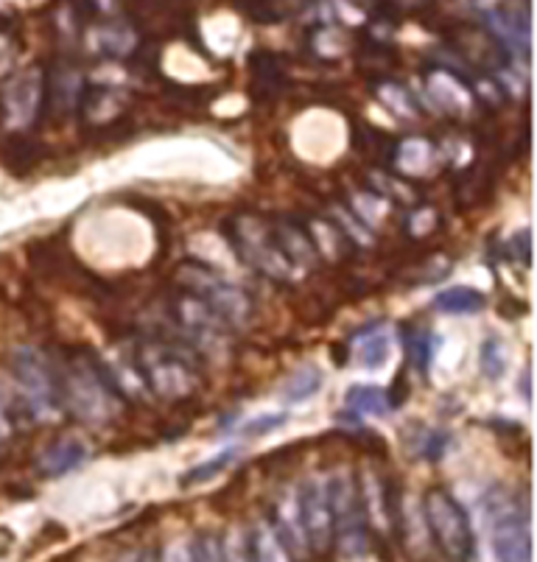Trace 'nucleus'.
<instances>
[{
    "instance_id": "1",
    "label": "nucleus",
    "mask_w": 537,
    "mask_h": 562,
    "mask_svg": "<svg viewBox=\"0 0 537 562\" xmlns=\"http://www.w3.org/2000/svg\"><path fill=\"white\" fill-rule=\"evenodd\" d=\"M63 408L87 426H104L115 417V383L104 367L87 359H76L65 367L59 378Z\"/></svg>"
},
{
    "instance_id": "2",
    "label": "nucleus",
    "mask_w": 537,
    "mask_h": 562,
    "mask_svg": "<svg viewBox=\"0 0 537 562\" xmlns=\"http://www.w3.org/2000/svg\"><path fill=\"white\" fill-rule=\"evenodd\" d=\"M132 367L143 386L163 401H182V397L193 395L199 386L193 361H188L177 347L166 345V341H143L141 347H135Z\"/></svg>"
},
{
    "instance_id": "3",
    "label": "nucleus",
    "mask_w": 537,
    "mask_h": 562,
    "mask_svg": "<svg viewBox=\"0 0 537 562\" xmlns=\"http://www.w3.org/2000/svg\"><path fill=\"white\" fill-rule=\"evenodd\" d=\"M224 235H227L233 252L249 269H255V272L269 280H278V283L291 280L294 266L289 263L286 252L280 249L278 235H275L272 224L266 222V218L255 216V213H242V216L230 218L224 224Z\"/></svg>"
},
{
    "instance_id": "4",
    "label": "nucleus",
    "mask_w": 537,
    "mask_h": 562,
    "mask_svg": "<svg viewBox=\"0 0 537 562\" xmlns=\"http://www.w3.org/2000/svg\"><path fill=\"white\" fill-rule=\"evenodd\" d=\"M428 538L451 562L476 560V535L465 507L448 490H428L421 501Z\"/></svg>"
},
{
    "instance_id": "5",
    "label": "nucleus",
    "mask_w": 537,
    "mask_h": 562,
    "mask_svg": "<svg viewBox=\"0 0 537 562\" xmlns=\"http://www.w3.org/2000/svg\"><path fill=\"white\" fill-rule=\"evenodd\" d=\"M327 504H331V518H334V543L342 557L356 560L370 551V535H367V515L361 504V490L358 479L347 470H339L336 476L325 482Z\"/></svg>"
},
{
    "instance_id": "6",
    "label": "nucleus",
    "mask_w": 537,
    "mask_h": 562,
    "mask_svg": "<svg viewBox=\"0 0 537 562\" xmlns=\"http://www.w3.org/2000/svg\"><path fill=\"white\" fill-rule=\"evenodd\" d=\"M12 372L25 406L37 420H54L63 414L59 375L37 347H18L12 356Z\"/></svg>"
},
{
    "instance_id": "7",
    "label": "nucleus",
    "mask_w": 537,
    "mask_h": 562,
    "mask_svg": "<svg viewBox=\"0 0 537 562\" xmlns=\"http://www.w3.org/2000/svg\"><path fill=\"white\" fill-rule=\"evenodd\" d=\"M179 283H182V291H191L202 303L211 305L213 314L222 316L230 330L247 325L249 316H253V297L247 291L242 285L219 278L213 269H204L199 263L182 266L179 269Z\"/></svg>"
},
{
    "instance_id": "8",
    "label": "nucleus",
    "mask_w": 537,
    "mask_h": 562,
    "mask_svg": "<svg viewBox=\"0 0 537 562\" xmlns=\"http://www.w3.org/2000/svg\"><path fill=\"white\" fill-rule=\"evenodd\" d=\"M490 546L499 562H532V529L526 509L510 495H490Z\"/></svg>"
},
{
    "instance_id": "9",
    "label": "nucleus",
    "mask_w": 537,
    "mask_h": 562,
    "mask_svg": "<svg viewBox=\"0 0 537 562\" xmlns=\"http://www.w3.org/2000/svg\"><path fill=\"white\" fill-rule=\"evenodd\" d=\"M45 110V74L29 68L0 87V121L9 130H29Z\"/></svg>"
},
{
    "instance_id": "10",
    "label": "nucleus",
    "mask_w": 537,
    "mask_h": 562,
    "mask_svg": "<svg viewBox=\"0 0 537 562\" xmlns=\"http://www.w3.org/2000/svg\"><path fill=\"white\" fill-rule=\"evenodd\" d=\"M297 509H300V524H303L309 551L325 554L334 543V518H331V504H327L322 479H309L303 484V490L297 493Z\"/></svg>"
},
{
    "instance_id": "11",
    "label": "nucleus",
    "mask_w": 537,
    "mask_h": 562,
    "mask_svg": "<svg viewBox=\"0 0 537 562\" xmlns=\"http://www.w3.org/2000/svg\"><path fill=\"white\" fill-rule=\"evenodd\" d=\"M171 314L177 319V325L182 328V334L188 339L199 341L204 347L222 345L224 336H227V325H224L222 316L213 314V308L208 303L191 294V291H179L171 303Z\"/></svg>"
},
{
    "instance_id": "12",
    "label": "nucleus",
    "mask_w": 537,
    "mask_h": 562,
    "mask_svg": "<svg viewBox=\"0 0 537 562\" xmlns=\"http://www.w3.org/2000/svg\"><path fill=\"white\" fill-rule=\"evenodd\" d=\"M428 99L434 101V106L454 117L468 115V110L473 106V90L470 85H465L454 70L448 68H434L428 70L426 79Z\"/></svg>"
},
{
    "instance_id": "13",
    "label": "nucleus",
    "mask_w": 537,
    "mask_h": 562,
    "mask_svg": "<svg viewBox=\"0 0 537 562\" xmlns=\"http://www.w3.org/2000/svg\"><path fill=\"white\" fill-rule=\"evenodd\" d=\"M451 43L462 50L465 59L476 68L495 70L506 63V50L484 29H476V25H459L457 32L451 34Z\"/></svg>"
},
{
    "instance_id": "14",
    "label": "nucleus",
    "mask_w": 537,
    "mask_h": 562,
    "mask_svg": "<svg viewBox=\"0 0 537 562\" xmlns=\"http://www.w3.org/2000/svg\"><path fill=\"white\" fill-rule=\"evenodd\" d=\"M490 37L504 50H521L529 54V12L524 7L495 9L488 18Z\"/></svg>"
},
{
    "instance_id": "15",
    "label": "nucleus",
    "mask_w": 537,
    "mask_h": 562,
    "mask_svg": "<svg viewBox=\"0 0 537 562\" xmlns=\"http://www.w3.org/2000/svg\"><path fill=\"white\" fill-rule=\"evenodd\" d=\"M126 104H130V99H126L124 90H118V87H110V85H90L85 87V95H81V115L87 117V124L93 126H104V124H112L115 117L124 115Z\"/></svg>"
},
{
    "instance_id": "16",
    "label": "nucleus",
    "mask_w": 537,
    "mask_h": 562,
    "mask_svg": "<svg viewBox=\"0 0 537 562\" xmlns=\"http://www.w3.org/2000/svg\"><path fill=\"white\" fill-rule=\"evenodd\" d=\"M81 95H85V81L76 68L63 65L45 74V106H51L56 115L76 110L81 104Z\"/></svg>"
},
{
    "instance_id": "17",
    "label": "nucleus",
    "mask_w": 537,
    "mask_h": 562,
    "mask_svg": "<svg viewBox=\"0 0 537 562\" xmlns=\"http://www.w3.org/2000/svg\"><path fill=\"white\" fill-rule=\"evenodd\" d=\"M90 448H87L85 439L79 437H59L56 442H51L37 459V468L43 476L59 479L65 473H74L81 462L87 459Z\"/></svg>"
},
{
    "instance_id": "18",
    "label": "nucleus",
    "mask_w": 537,
    "mask_h": 562,
    "mask_svg": "<svg viewBox=\"0 0 537 562\" xmlns=\"http://www.w3.org/2000/svg\"><path fill=\"white\" fill-rule=\"evenodd\" d=\"M390 160H395V168L401 171L403 180H417L426 177L437 166V149L426 137H406L392 149Z\"/></svg>"
},
{
    "instance_id": "19",
    "label": "nucleus",
    "mask_w": 537,
    "mask_h": 562,
    "mask_svg": "<svg viewBox=\"0 0 537 562\" xmlns=\"http://www.w3.org/2000/svg\"><path fill=\"white\" fill-rule=\"evenodd\" d=\"M272 229L275 235H278L280 249H283L286 258H289V263L294 266V269H305V266H314L316 260H320L305 227H297V224L291 222H278L272 224Z\"/></svg>"
},
{
    "instance_id": "20",
    "label": "nucleus",
    "mask_w": 537,
    "mask_h": 562,
    "mask_svg": "<svg viewBox=\"0 0 537 562\" xmlns=\"http://www.w3.org/2000/svg\"><path fill=\"white\" fill-rule=\"evenodd\" d=\"M249 546H253L255 562H297L294 554L289 551V546L280 540V535L275 531L272 524L260 520L253 531H249Z\"/></svg>"
},
{
    "instance_id": "21",
    "label": "nucleus",
    "mask_w": 537,
    "mask_h": 562,
    "mask_svg": "<svg viewBox=\"0 0 537 562\" xmlns=\"http://www.w3.org/2000/svg\"><path fill=\"white\" fill-rule=\"evenodd\" d=\"M484 305H488V297L470 285H451V289L434 294V308L445 311V314H479L484 311Z\"/></svg>"
},
{
    "instance_id": "22",
    "label": "nucleus",
    "mask_w": 537,
    "mask_h": 562,
    "mask_svg": "<svg viewBox=\"0 0 537 562\" xmlns=\"http://www.w3.org/2000/svg\"><path fill=\"white\" fill-rule=\"evenodd\" d=\"M345 406L353 414H361V417H383V414L392 412L387 390L370 386V383H356V386H350L345 395Z\"/></svg>"
},
{
    "instance_id": "23",
    "label": "nucleus",
    "mask_w": 537,
    "mask_h": 562,
    "mask_svg": "<svg viewBox=\"0 0 537 562\" xmlns=\"http://www.w3.org/2000/svg\"><path fill=\"white\" fill-rule=\"evenodd\" d=\"M392 352V339L387 330H370V334L358 336V345H356V356H358V364L367 367V370H381L387 364Z\"/></svg>"
},
{
    "instance_id": "24",
    "label": "nucleus",
    "mask_w": 537,
    "mask_h": 562,
    "mask_svg": "<svg viewBox=\"0 0 537 562\" xmlns=\"http://www.w3.org/2000/svg\"><path fill=\"white\" fill-rule=\"evenodd\" d=\"M305 233H309L311 244H314L316 258H336L342 252L339 247H347V238L342 235V229L334 222H327V218L311 222V227H305Z\"/></svg>"
},
{
    "instance_id": "25",
    "label": "nucleus",
    "mask_w": 537,
    "mask_h": 562,
    "mask_svg": "<svg viewBox=\"0 0 537 562\" xmlns=\"http://www.w3.org/2000/svg\"><path fill=\"white\" fill-rule=\"evenodd\" d=\"M235 459H238V448H227V451L216 453V457L208 459V462H202V464H197V468L188 470L186 476L179 479V484H182V487H193V484L211 482L213 476L224 473V470H227Z\"/></svg>"
},
{
    "instance_id": "26",
    "label": "nucleus",
    "mask_w": 537,
    "mask_h": 562,
    "mask_svg": "<svg viewBox=\"0 0 537 562\" xmlns=\"http://www.w3.org/2000/svg\"><path fill=\"white\" fill-rule=\"evenodd\" d=\"M378 101H381L395 117L417 115V101H414L401 85H395V81H381V85H378Z\"/></svg>"
},
{
    "instance_id": "27",
    "label": "nucleus",
    "mask_w": 537,
    "mask_h": 562,
    "mask_svg": "<svg viewBox=\"0 0 537 562\" xmlns=\"http://www.w3.org/2000/svg\"><path fill=\"white\" fill-rule=\"evenodd\" d=\"M479 367H482V375L488 381H501L506 372V350H504V341L499 336H488L479 350Z\"/></svg>"
},
{
    "instance_id": "28",
    "label": "nucleus",
    "mask_w": 537,
    "mask_h": 562,
    "mask_svg": "<svg viewBox=\"0 0 537 562\" xmlns=\"http://www.w3.org/2000/svg\"><path fill=\"white\" fill-rule=\"evenodd\" d=\"M219 551H222V562H255L253 546H249V531L242 529V526H233L219 540Z\"/></svg>"
},
{
    "instance_id": "29",
    "label": "nucleus",
    "mask_w": 537,
    "mask_h": 562,
    "mask_svg": "<svg viewBox=\"0 0 537 562\" xmlns=\"http://www.w3.org/2000/svg\"><path fill=\"white\" fill-rule=\"evenodd\" d=\"M322 386V372L316 367H303V370H297L294 375L289 378L286 383V401L297 403V401H309L311 395H316Z\"/></svg>"
},
{
    "instance_id": "30",
    "label": "nucleus",
    "mask_w": 537,
    "mask_h": 562,
    "mask_svg": "<svg viewBox=\"0 0 537 562\" xmlns=\"http://www.w3.org/2000/svg\"><path fill=\"white\" fill-rule=\"evenodd\" d=\"M403 345H406V352H409V359H412V364L417 367L421 372H426L428 361H432V339H428V330L409 325V328L403 330Z\"/></svg>"
},
{
    "instance_id": "31",
    "label": "nucleus",
    "mask_w": 537,
    "mask_h": 562,
    "mask_svg": "<svg viewBox=\"0 0 537 562\" xmlns=\"http://www.w3.org/2000/svg\"><path fill=\"white\" fill-rule=\"evenodd\" d=\"M289 420V414H264V417H258V420H249L247 426H244V437H264V434L275 431V428H280L283 423Z\"/></svg>"
},
{
    "instance_id": "32",
    "label": "nucleus",
    "mask_w": 537,
    "mask_h": 562,
    "mask_svg": "<svg viewBox=\"0 0 537 562\" xmlns=\"http://www.w3.org/2000/svg\"><path fill=\"white\" fill-rule=\"evenodd\" d=\"M448 446H451V434L432 431L426 439H423V457H426L428 462H437L439 457H445Z\"/></svg>"
},
{
    "instance_id": "33",
    "label": "nucleus",
    "mask_w": 537,
    "mask_h": 562,
    "mask_svg": "<svg viewBox=\"0 0 537 562\" xmlns=\"http://www.w3.org/2000/svg\"><path fill=\"white\" fill-rule=\"evenodd\" d=\"M193 562H222L216 535H204V538H199L193 543Z\"/></svg>"
},
{
    "instance_id": "34",
    "label": "nucleus",
    "mask_w": 537,
    "mask_h": 562,
    "mask_svg": "<svg viewBox=\"0 0 537 562\" xmlns=\"http://www.w3.org/2000/svg\"><path fill=\"white\" fill-rule=\"evenodd\" d=\"M160 562H193V543H188V540H171L163 549Z\"/></svg>"
},
{
    "instance_id": "35",
    "label": "nucleus",
    "mask_w": 537,
    "mask_h": 562,
    "mask_svg": "<svg viewBox=\"0 0 537 562\" xmlns=\"http://www.w3.org/2000/svg\"><path fill=\"white\" fill-rule=\"evenodd\" d=\"M9 437H12V420H9L7 406L0 403V446H3V442H7Z\"/></svg>"
},
{
    "instance_id": "36",
    "label": "nucleus",
    "mask_w": 537,
    "mask_h": 562,
    "mask_svg": "<svg viewBox=\"0 0 537 562\" xmlns=\"http://www.w3.org/2000/svg\"><path fill=\"white\" fill-rule=\"evenodd\" d=\"M115 562H155V557L143 549H135V551H126V554H121Z\"/></svg>"
}]
</instances>
